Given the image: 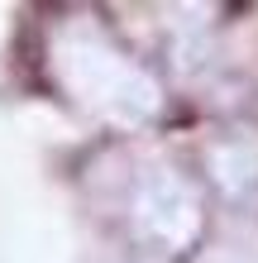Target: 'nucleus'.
Wrapping results in <instances>:
<instances>
[{
    "label": "nucleus",
    "mask_w": 258,
    "mask_h": 263,
    "mask_svg": "<svg viewBox=\"0 0 258 263\" xmlns=\"http://www.w3.org/2000/svg\"><path fill=\"white\" fill-rule=\"evenodd\" d=\"M201 196L177 167H153L134 187V235L163 254H187L201 239Z\"/></svg>",
    "instance_id": "f03ea898"
},
{
    "label": "nucleus",
    "mask_w": 258,
    "mask_h": 263,
    "mask_svg": "<svg viewBox=\"0 0 258 263\" xmlns=\"http://www.w3.org/2000/svg\"><path fill=\"white\" fill-rule=\"evenodd\" d=\"M53 67H57V82L72 91V101H82L96 115L139 125V120H148L158 110V86L96 24H63L57 29Z\"/></svg>",
    "instance_id": "f257e3e1"
},
{
    "label": "nucleus",
    "mask_w": 258,
    "mask_h": 263,
    "mask_svg": "<svg viewBox=\"0 0 258 263\" xmlns=\"http://www.w3.org/2000/svg\"><path fill=\"white\" fill-rule=\"evenodd\" d=\"M210 177L230 201L258 196V144L253 139H225L210 148Z\"/></svg>",
    "instance_id": "7ed1b4c3"
}]
</instances>
